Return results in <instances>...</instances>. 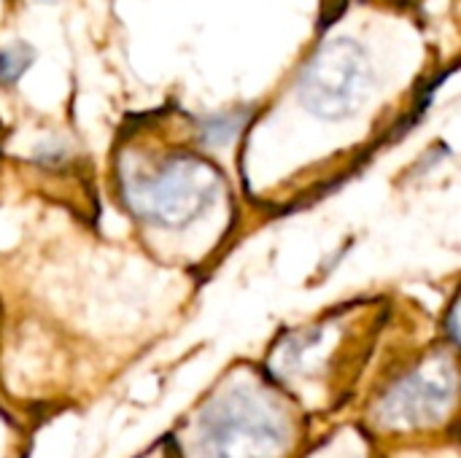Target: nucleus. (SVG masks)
<instances>
[{"label": "nucleus", "instance_id": "1", "mask_svg": "<svg viewBox=\"0 0 461 458\" xmlns=\"http://www.w3.org/2000/svg\"><path fill=\"white\" fill-rule=\"evenodd\" d=\"M221 189L219 170L192 154L170 157L159 167L143 173H124L122 192L124 202L146 224L181 229L200 219Z\"/></svg>", "mask_w": 461, "mask_h": 458}, {"label": "nucleus", "instance_id": "2", "mask_svg": "<svg viewBox=\"0 0 461 458\" xmlns=\"http://www.w3.org/2000/svg\"><path fill=\"white\" fill-rule=\"evenodd\" d=\"M289 424L254 389H232L200 416V454L205 458H284Z\"/></svg>", "mask_w": 461, "mask_h": 458}, {"label": "nucleus", "instance_id": "5", "mask_svg": "<svg viewBox=\"0 0 461 458\" xmlns=\"http://www.w3.org/2000/svg\"><path fill=\"white\" fill-rule=\"evenodd\" d=\"M32 62V49L27 43H14L0 51V81L14 84Z\"/></svg>", "mask_w": 461, "mask_h": 458}, {"label": "nucleus", "instance_id": "4", "mask_svg": "<svg viewBox=\"0 0 461 458\" xmlns=\"http://www.w3.org/2000/svg\"><path fill=\"white\" fill-rule=\"evenodd\" d=\"M456 375L451 362L435 359L402 378L381 402L378 418L389 429H419L446 418L454 405Z\"/></svg>", "mask_w": 461, "mask_h": 458}, {"label": "nucleus", "instance_id": "6", "mask_svg": "<svg viewBox=\"0 0 461 458\" xmlns=\"http://www.w3.org/2000/svg\"><path fill=\"white\" fill-rule=\"evenodd\" d=\"M240 124H243V116H240V113H238V116H224V119H213V121H208L203 138H205L208 143H219V146H221V143H230V140L238 135Z\"/></svg>", "mask_w": 461, "mask_h": 458}, {"label": "nucleus", "instance_id": "7", "mask_svg": "<svg viewBox=\"0 0 461 458\" xmlns=\"http://www.w3.org/2000/svg\"><path fill=\"white\" fill-rule=\"evenodd\" d=\"M451 340H454V343L459 340V337H456V308L451 310Z\"/></svg>", "mask_w": 461, "mask_h": 458}, {"label": "nucleus", "instance_id": "3", "mask_svg": "<svg viewBox=\"0 0 461 458\" xmlns=\"http://www.w3.org/2000/svg\"><path fill=\"white\" fill-rule=\"evenodd\" d=\"M370 65L365 49L351 38L324 43L300 76V100L319 119H343L367 94Z\"/></svg>", "mask_w": 461, "mask_h": 458}]
</instances>
